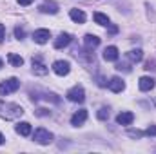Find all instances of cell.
I'll return each mask as SVG.
<instances>
[{
	"instance_id": "6da1fadb",
	"label": "cell",
	"mask_w": 156,
	"mask_h": 154,
	"mask_svg": "<svg viewBox=\"0 0 156 154\" xmlns=\"http://www.w3.org/2000/svg\"><path fill=\"white\" fill-rule=\"evenodd\" d=\"M24 114V109L16 103H7L0 100V118L4 120H16Z\"/></svg>"
},
{
	"instance_id": "7a4b0ae2",
	"label": "cell",
	"mask_w": 156,
	"mask_h": 154,
	"mask_svg": "<svg viewBox=\"0 0 156 154\" xmlns=\"http://www.w3.org/2000/svg\"><path fill=\"white\" fill-rule=\"evenodd\" d=\"M18 87H20V80H18V78L4 80V82L0 83V94H2V96H4V94H11V93L18 91Z\"/></svg>"
},
{
	"instance_id": "3957f363",
	"label": "cell",
	"mask_w": 156,
	"mask_h": 154,
	"mask_svg": "<svg viewBox=\"0 0 156 154\" xmlns=\"http://www.w3.org/2000/svg\"><path fill=\"white\" fill-rule=\"evenodd\" d=\"M33 140L37 143H40V145H49L53 142V134L47 129H37L35 134H33Z\"/></svg>"
},
{
	"instance_id": "277c9868",
	"label": "cell",
	"mask_w": 156,
	"mask_h": 154,
	"mask_svg": "<svg viewBox=\"0 0 156 154\" xmlns=\"http://www.w3.org/2000/svg\"><path fill=\"white\" fill-rule=\"evenodd\" d=\"M67 100L69 102H75V103H82L83 100H85V91H83V87H73V89H69L67 91Z\"/></svg>"
},
{
	"instance_id": "5b68a950",
	"label": "cell",
	"mask_w": 156,
	"mask_h": 154,
	"mask_svg": "<svg viewBox=\"0 0 156 154\" xmlns=\"http://www.w3.org/2000/svg\"><path fill=\"white\" fill-rule=\"evenodd\" d=\"M53 71H55L58 76H66V75H69L71 65H69L67 60H56V62L53 64Z\"/></svg>"
},
{
	"instance_id": "8992f818",
	"label": "cell",
	"mask_w": 156,
	"mask_h": 154,
	"mask_svg": "<svg viewBox=\"0 0 156 154\" xmlns=\"http://www.w3.org/2000/svg\"><path fill=\"white\" fill-rule=\"evenodd\" d=\"M71 40H73V37H71L69 33H60V35L55 38L53 45H55V49H64V47H67V45L71 44Z\"/></svg>"
},
{
	"instance_id": "52a82bcc",
	"label": "cell",
	"mask_w": 156,
	"mask_h": 154,
	"mask_svg": "<svg viewBox=\"0 0 156 154\" xmlns=\"http://www.w3.org/2000/svg\"><path fill=\"white\" fill-rule=\"evenodd\" d=\"M47 67L42 64V58L40 56H33V73L35 75H38V76H44V75H47Z\"/></svg>"
},
{
	"instance_id": "ba28073f",
	"label": "cell",
	"mask_w": 156,
	"mask_h": 154,
	"mask_svg": "<svg viewBox=\"0 0 156 154\" xmlns=\"http://www.w3.org/2000/svg\"><path fill=\"white\" fill-rule=\"evenodd\" d=\"M83 45H85V49L93 51V49H96L100 45V38L96 35H85L83 37Z\"/></svg>"
},
{
	"instance_id": "9c48e42d",
	"label": "cell",
	"mask_w": 156,
	"mask_h": 154,
	"mask_svg": "<svg viewBox=\"0 0 156 154\" xmlns=\"http://www.w3.org/2000/svg\"><path fill=\"white\" fill-rule=\"evenodd\" d=\"M49 38H51L49 29H37V31L33 33V40H35L37 44H45Z\"/></svg>"
},
{
	"instance_id": "30bf717a",
	"label": "cell",
	"mask_w": 156,
	"mask_h": 154,
	"mask_svg": "<svg viewBox=\"0 0 156 154\" xmlns=\"http://www.w3.org/2000/svg\"><path fill=\"white\" fill-rule=\"evenodd\" d=\"M85 120H87V111H85V109H80V111H76V113L73 114V118H71V125H75V127L83 125Z\"/></svg>"
},
{
	"instance_id": "8fae6325",
	"label": "cell",
	"mask_w": 156,
	"mask_h": 154,
	"mask_svg": "<svg viewBox=\"0 0 156 154\" xmlns=\"http://www.w3.org/2000/svg\"><path fill=\"white\" fill-rule=\"evenodd\" d=\"M118 56H120L118 47H115V45L105 47V51H104V60H107V62H116Z\"/></svg>"
},
{
	"instance_id": "7c38bea8",
	"label": "cell",
	"mask_w": 156,
	"mask_h": 154,
	"mask_svg": "<svg viewBox=\"0 0 156 154\" xmlns=\"http://www.w3.org/2000/svg\"><path fill=\"white\" fill-rule=\"evenodd\" d=\"M134 121V114L133 113H129V111H125V113H120L116 116V123L118 125H131Z\"/></svg>"
},
{
	"instance_id": "4fadbf2b",
	"label": "cell",
	"mask_w": 156,
	"mask_h": 154,
	"mask_svg": "<svg viewBox=\"0 0 156 154\" xmlns=\"http://www.w3.org/2000/svg\"><path fill=\"white\" fill-rule=\"evenodd\" d=\"M138 87H140V91H151L153 87H154V78L151 76H142L140 78V82H138Z\"/></svg>"
},
{
	"instance_id": "5bb4252c",
	"label": "cell",
	"mask_w": 156,
	"mask_h": 154,
	"mask_svg": "<svg viewBox=\"0 0 156 154\" xmlns=\"http://www.w3.org/2000/svg\"><path fill=\"white\" fill-rule=\"evenodd\" d=\"M109 85V89L113 91V93H122L123 91V87H125V83H123V80L120 76H115V78H111V82L107 83Z\"/></svg>"
},
{
	"instance_id": "9a60e30c",
	"label": "cell",
	"mask_w": 156,
	"mask_h": 154,
	"mask_svg": "<svg viewBox=\"0 0 156 154\" xmlns=\"http://www.w3.org/2000/svg\"><path fill=\"white\" fill-rule=\"evenodd\" d=\"M69 16H71V20L76 22V24H83V22H85V13H83L82 9H71V11H69Z\"/></svg>"
},
{
	"instance_id": "2e32d148",
	"label": "cell",
	"mask_w": 156,
	"mask_h": 154,
	"mask_svg": "<svg viewBox=\"0 0 156 154\" xmlns=\"http://www.w3.org/2000/svg\"><path fill=\"white\" fill-rule=\"evenodd\" d=\"M40 11H42V13L55 15V13H58V5H56L55 2H44V4L40 5Z\"/></svg>"
},
{
	"instance_id": "e0dca14e",
	"label": "cell",
	"mask_w": 156,
	"mask_h": 154,
	"mask_svg": "<svg viewBox=\"0 0 156 154\" xmlns=\"http://www.w3.org/2000/svg\"><path fill=\"white\" fill-rule=\"evenodd\" d=\"M7 62H9L13 67H22L24 58H22V56H18V54H15V53H9V54H7Z\"/></svg>"
},
{
	"instance_id": "ac0fdd59",
	"label": "cell",
	"mask_w": 156,
	"mask_h": 154,
	"mask_svg": "<svg viewBox=\"0 0 156 154\" xmlns=\"http://www.w3.org/2000/svg\"><path fill=\"white\" fill-rule=\"evenodd\" d=\"M16 132H18L20 136H29V134H31V123H27V121L18 123V125H16Z\"/></svg>"
},
{
	"instance_id": "d6986e66",
	"label": "cell",
	"mask_w": 156,
	"mask_h": 154,
	"mask_svg": "<svg viewBox=\"0 0 156 154\" xmlns=\"http://www.w3.org/2000/svg\"><path fill=\"white\" fill-rule=\"evenodd\" d=\"M127 58H129L133 64H136V62H140V60L144 58V53H142V49H133V51L127 53Z\"/></svg>"
},
{
	"instance_id": "ffe728a7",
	"label": "cell",
	"mask_w": 156,
	"mask_h": 154,
	"mask_svg": "<svg viewBox=\"0 0 156 154\" xmlns=\"http://www.w3.org/2000/svg\"><path fill=\"white\" fill-rule=\"evenodd\" d=\"M93 18H94V22L100 24V26H109V16L104 15V13H94Z\"/></svg>"
},
{
	"instance_id": "44dd1931",
	"label": "cell",
	"mask_w": 156,
	"mask_h": 154,
	"mask_svg": "<svg viewBox=\"0 0 156 154\" xmlns=\"http://www.w3.org/2000/svg\"><path fill=\"white\" fill-rule=\"evenodd\" d=\"M96 116H98V120H107V118H109V109H107V107H102V109L96 113Z\"/></svg>"
},
{
	"instance_id": "7402d4cb",
	"label": "cell",
	"mask_w": 156,
	"mask_h": 154,
	"mask_svg": "<svg viewBox=\"0 0 156 154\" xmlns=\"http://www.w3.org/2000/svg\"><path fill=\"white\" fill-rule=\"evenodd\" d=\"M15 37H16L18 40H22L24 37H26V31H24L22 27H15Z\"/></svg>"
},
{
	"instance_id": "603a6c76",
	"label": "cell",
	"mask_w": 156,
	"mask_h": 154,
	"mask_svg": "<svg viewBox=\"0 0 156 154\" xmlns=\"http://www.w3.org/2000/svg\"><path fill=\"white\" fill-rule=\"evenodd\" d=\"M145 132H142V131H129V136L131 138H142Z\"/></svg>"
},
{
	"instance_id": "cb8c5ba5",
	"label": "cell",
	"mask_w": 156,
	"mask_h": 154,
	"mask_svg": "<svg viewBox=\"0 0 156 154\" xmlns=\"http://www.w3.org/2000/svg\"><path fill=\"white\" fill-rule=\"evenodd\" d=\"M145 134H147V136H156V125H151V127H147Z\"/></svg>"
},
{
	"instance_id": "d4e9b609",
	"label": "cell",
	"mask_w": 156,
	"mask_h": 154,
	"mask_svg": "<svg viewBox=\"0 0 156 154\" xmlns=\"http://www.w3.org/2000/svg\"><path fill=\"white\" fill-rule=\"evenodd\" d=\"M4 38H5V29H4V26L0 24V44L4 42Z\"/></svg>"
},
{
	"instance_id": "484cf974",
	"label": "cell",
	"mask_w": 156,
	"mask_h": 154,
	"mask_svg": "<svg viewBox=\"0 0 156 154\" xmlns=\"http://www.w3.org/2000/svg\"><path fill=\"white\" fill-rule=\"evenodd\" d=\"M20 5H29V4H33V0H16Z\"/></svg>"
},
{
	"instance_id": "4316f807",
	"label": "cell",
	"mask_w": 156,
	"mask_h": 154,
	"mask_svg": "<svg viewBox=\"0 0 156 154\" xmlns=\"http://www.w3.org/2000/svg\"><path fill=\"white\" fill-rule=\"evenodd\" d=\"M109 33H111V35L118 33V27H116V26H111V27H109Z\"/></svg>"
},
{
	"instance_id": "83f0119b",
	"label": "cell",
	"mask_w": 156,
	"mask_h": 154,
	"mask_svg": "<svg viewBox=\"0 0 156 154\" xmlns=\"http://www.w3.org/2000/svg\"><path fill=\"white\" fill-rule=\"evenodd\" d=\"M4 142H5V138H4V134H2V132H0V145H2V143H4Z\"/></svg>"
},
{
	"instance_id": "f1b7e54d",
	"label": "cell",
	"mask_w": 156,
	"mask_h": 154,
	"mask_svg": "<svg viewBox=\"0 0 156 154\" xmlns=\"http://www.w3.org/2000/svg\"><path fill=\"white\" fill-rule=\"evenodd\" d=\"M2 65H4V62H2V60H0V69H2Z\"/></svg>"
}]
</instances>
